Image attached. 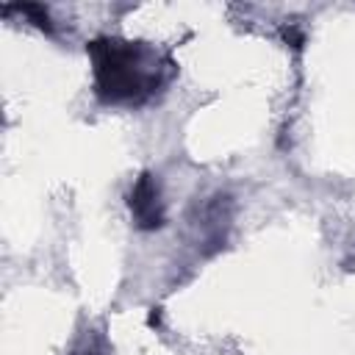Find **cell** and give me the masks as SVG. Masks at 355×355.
<instances>
[{"mask_svg":"<svg viewBox=\"0 0 355 355\" xmlns=\"http://www.w3.org/2000/svg\"><path fill=\"white\" fill-rule=\"evenodd\" d=\"M94 92L108 105H141L166 83V61L144 42L100 36L86 44Z\"/></svg>","mask_w":355,"mask_h":355,"instance_id":"6da1fadb","label":"cell"},{"mask_svg":"<svg viewBox=\"0 0 355 355\" xmlns=\"http://www.w3.org/2000/svg\"><path fill=\"white\" fill-rule=\"evenodd\" d=\"M8 11H19L22 17H28L36 28H42V31H53V22H50V14H47V8L44 6H36V3H22V6H6V14Z\"/></svg>","mask_w":355,"mask_h":355,"instance_id":"3957f363","label":"cell"},{"mask_svg":"<svg viewBox=\"0 0 355 355\" xmlns=\"http://www.w3.org/2000/svg\"><path fill=\"white\" fill-rule=\"evenodd\" d=\"M128 205H130L136 227H141V230H155L166 222L161 186H158V178L153 172H141L136 178V183L130 189V197H128Z\"/></svg>","mask_w":355,"mask_h":355,"instance_id":"7a4b0ae2","label":"cell"}]
</instances>
